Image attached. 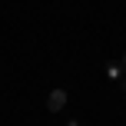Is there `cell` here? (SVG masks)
<instances>
[{"mask_svg": "<svg viewBox=\"0 0 126 126\" xmlns=\"http://www.w3.org/2000/svg\"><path fill=\"white\" fill-rule=\"evenodd\" d=\"M63 106H66V90H63V86L50 90V96H47V110H50V113H60Z\"/></svg>", "mask_w": 126, "mask_h": 126, "instance_id": "1", "label": "cell"}, {"mask_svg": "<svg viewBox=\"0 0 126 126\" xmlns=\"http://www.w3.org/2000/svg\"><path fill=\"white\" fill-rule=\"evenodd\" d=\"M106 76H110V80H116V83H120V80H126L123 63H106Z\"/></svg>", "mask_w": 126, "mask_h": 126, "instance_id": "2", "label": "cell"}, {"mask_svg": "<svg viewBox=\"0 0 126 126\" xmlns=\"http://www.w3.org/2000/svg\"><path fill=\"white\" fill-rule=\"evenodd\" d=\"M120 63H123V70H126V50H123V57H120Z\"/></svg>", "mask_w": 126, "mask_h": 126, "instance_id": "3", "label": "cell"}, {"mask_svg": "<svg viewBox=\"0 0 126 126\" xmlns=\"http://www.w3.org/2000/svg\"><path fill=\"white\" fill-rule=\"evenodd\" d=\"M66 126H80V120H70V123H66Z\"/></svg>", "mask_w": 126, "mask_h": 126, "instance_id": "4", "label": "cell"}, {"mask_svg": "<svg viewBox=\"0 0 126 126\" xmlns=\"http://www.w3.org/2000/svg\"><path fill=\"white\" fill-rule=\"evenodd\" d=\"M123 90H126V80H123Z\"/></svg>", "mask_w": 126, "mask_h": 126, "instance_id": "5", "label": "cell"}]
</instances>
